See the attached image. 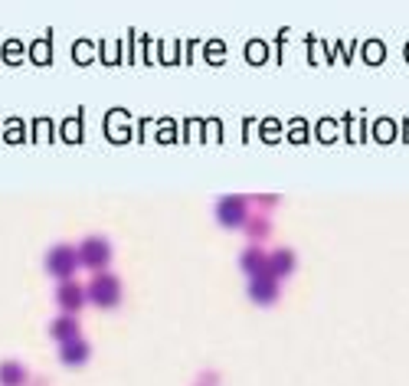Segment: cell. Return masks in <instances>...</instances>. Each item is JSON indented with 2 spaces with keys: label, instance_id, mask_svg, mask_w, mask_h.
Wrapping results in <instances>:
<instances>
[{
  "label": "cell",
  "instance_id": "cell-1",
  "mask_svg": "<svg viewBox=\"0 0 409 386\" xmlns=\"http://www.w3.org/2000/svg\"><path fill=\"white\" fill-rule=\"evenodd\" d=\"M115 282L112 279H105V282H95V298H105V305H112L115 301Z\"/></svg>",
  "mask_w": 409,
  "mask_h": 386
},
{
  "label": "cell",
  "instance_id": "cell-2",
  "mask_svg": "<svg viewBox=\"0 0 409 386\" xmlns=\"http://www.w3.org/2000/svg\"><path fill=\"white\" fill-rule=\"evenodd\" d=\"M73 259H75V255L69 253V249H59V253L53 255V259H49V266L56 268V272H66V268L73 266Z\"/></svg>",
  "mask_w": 409,
  "mask_h": 386
},
{
  "label": "cell",
  "instance_id": "cell-3",
  "mask_svg": "<svg viewBox=\"0 0 409 386\" xmlns=\"http://www.w3.org/2000/svg\"><path fill=\"white\" fill-rule=\"evenodd\" d=\"M86 249H88V253H86V262H99V259L105 262V255H108V249H105V242H88Z\"/></svg>",
  "mask_w": 409,
  "mask_h": 386
},
{
  "label": "cell",
  "instance_id": "cell-4",
  "mask_svg": "<svg viewBox=\"0 0 409 386\" xmlns=\"http://www.w3.org/2000/svg\"><path fill=\"white\" fill-rule=\"evenodd\" d=\"M219 209H223V216H233V220H239V216H243V207H239V203H230V200H226Z\"/></svg>",
  "mask_w": 409,
  "mask_h": 386
},
{
  "label": "cell",
  "instance_id": "cell-5",
  "mask_svg": "<svg viewBox=\"0 0 409 386\" xmlns=\"http://www.w3.org/2000/svg\"><path fill=\"white\" fill-rule=\"evenodd\" d=\"M3 383H16V376H20V370H16V367H3Z\"/></svg>",
  "mask_w": 409,
  "mask_h": 386
}]
</instances>
